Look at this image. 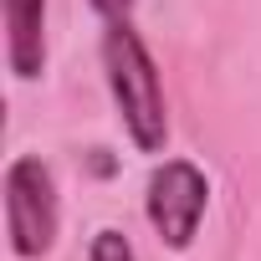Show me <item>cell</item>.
<instances>
[{
  "mask_svg": "<svg viewBox=\"0 0 261 261\" xmlns=\"http://www.w3.org/2000/svg\"><path fill=\"white\" fill-rule=\"evenodd\" d=\"M102 72H108L118 118L128 128V139H134V149L159 154L164 139H169L164 82H159V67H154L144 36L128 26V21H108V31H102Z\"/></svg>",
  "mask_w": 261,
  "mask_h": 261,
  "instance_id": "cell-1",
  "label": "cell"
},
{
  "mask_svg": "<svg viewBox=\"0 0 261 261\" xmlns=\"http://www.w3.org/2000/svg\"><path fill=\"white\" fill-rule=\"evenodd\" d=\"M6 225H11V251L21 261H41L57 246V230H62L57 174L36 154H21L6 169Z\"/></svg>",
  "mask_w": 261,
  "mask_h": 261,
  "instance_id": "cell-2",
  "label": "cell"
},
{
  "mask_svg": "<svg viewBox=\"0 0 261 261\" xmlns=\"http://www.w3.org/2000/svg\"><path fill=\"white\" fill-rule=\"evenodd\" d=\"M205 205H210V185L200 174V164L190 159H164L154 174H149V225L159 230V241L169 251H185L195 236H200V220H205Z\"/></svg>",
  "mask_w": 261,
  "mask_h": 261,
  "instance_id": "cell-3",
  "label": "cell"
},
{
  "mask_svg": "<svg viewBox=\"0 0 261 261\" xmlns=\"http://www.w3.org/2000/svg\"><path fill=\"white\" fill-rule=\"evenodd\" d=\"M6 62L21 82L46 72V0H6Z\"/></svg>",
  "mask_w": 261,
  "mask_h": 261,
  "instance_id": "cell-4",
  "label": "cell"
},
{
  "mask_svg": "<svg viewBox=\"0 0 261 261\" xmlns=\"http://www.w3.org/2000/svg\"><path fill=\"white\" fill-rule=\"evenodd\" d=\"M87 261H139V256H134V246H128V236H123V230H113V225H108V230H97V236H92Z\"/></svg>",
  "mask_w": 261,
  "mask_h": 261,
  "instance_id": "cell-5",
  "label": "cell"
},
{
  "mask_svg": "<svg viewBox=\"0 0 261 261\" xmlns=\"http://www.w3.org/2000/svg\"><path fill=\"white\" fill-rule=\"evenodd\" d=\"M92 11L102 21H128V11H134V0H92Z\"/></svg>",
  "mask_w": 261,
  "mask_h": 261,
  "instance_id": "cell-6",
  "label": "cell"
}]
</instances>
